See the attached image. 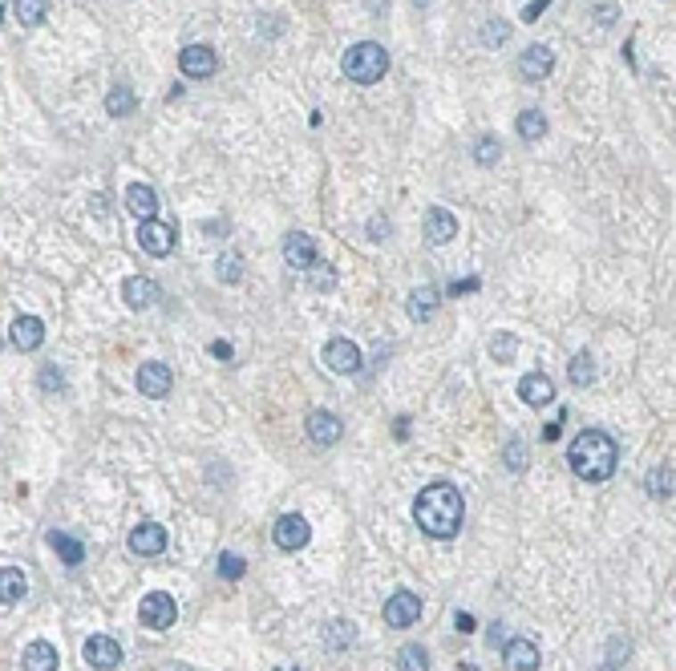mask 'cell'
Masks as SVG:
<instances>
[{
  "instance_id": "cell-21",
  "label": "cell",
  "mask_w": 676,
  "mask_h": 671,
  "mask_svg": "<svg viewBox=\"0 0 676 671\" xmlns=\"http://www.w3.org/2000/svg\"><path fill=\"white\" fill-rule=\"evenodd\" d=\"M126 210H130L138 223L154 218V210H159V194H154V186H146V183L126 186Z\"/></svg>"
},
{
  "instance_id": "cell-30",
  "label": "cell",
  "mask_w": 676,
  "mask_h": 671,
  "mask_svg": "<svg viewBox=\"0 0 676 671\" xmlns=\"http://www.w3.org/2000/svg\"><path fill=\"white\" fill-rule=\"evenodd\" d=\"M21 594H25V575L17 567H4L0 570V602L12 607V602H21Z\"/></svg>"
},
{
  "instance_id": "cell-10",
  "label": "cell",
  "mask_w": 676,
  "mask_h": 671,
  "mask_svg": "<svg viewBox=\"0 0 676 671\" xmlns=\"http://www.w3.org/2000/svg\"><path fill=\"white\" fill-rule=\"evenodd\" d=\"M320 356H325L328 372H336V376H352V372H360V348H357L352 340H328Z\"/></svg>"
},
{
  "instance_id": "cell-46",
  "label": "cell",
  "mask_w": 676,
  "mask_h": 671,
  "mask_svg": "<svg viewBox=\"0 0 676 671\" xmlns=\"http://www.w3.org/2000/svg\"><path fill=\"white\" fill-rule=\"evenodd\" d=\"M559 429H563V417H559V421H551V425L543 429V437H547V441H555V437H559Z\"/></svg>"
},
{
  "instance_id": "cell-22",
  "label": "cell",
  "mask_w": 676,
  "mask_h": 671,
  "mask_svg": "<svg viewBox=\"0 0 676 671\" xmlns=\"http://www.w3.org/2000/svg\"><path fill=\"white\" fill-rule=\"evenodd\" d=\"M438 307V288H413L409 299H405V312H409L413 323H425Z\"/></svg>"
},
{
  "instance_id": "cell-19",
  "label": "cell",
  "mask_w": 676,
  "mask_h": 671,
  "mask_svg": "<svg viewBox=\"0 0 676 671\" xmlns=\"http://www.w3.org/2000/svg\"><path fill=\"white\" fill-rule=\"evenodd\" d=\"M518 397L531 405V409H547V405L555 401V384L547 372H527L523 381H518Z\"/></svg>"
},
{
  "instance_id": "cell-14",
  "label": "cell",
  "mask_w": 676,
  "mask_h": 671,
  "mask_svg": "<svg viewBox=\"0 0 676 671\" xmlns=\"http://www.w3.org/2000/svg\"><path fill=\"white\" fill-rule=\"evenodd\" d=\"M308 538H312V526H308L300 514H284L280 522H276V530H272V542L280 550H304Z\"/></svg>"
},
{
  "instance_id": "cell-8",
  "label": "cell",
  "mask_w": 676,
  "mask_h": 671,
  "mask_svg": "<svg viewBox=\"0 0 676 671\" xmlns=\"http://www.w3.org/2000/svg\"><path fill=\"white\" fill-rule=\"evenodd\" d=\"M126 546L142 558H159L162 550H167V526L162 522H138L130 530V542H126Z\"/></svg>"
},
{
  "instance_id": "cell-15",
  "label": "cell",
  "mask_w": 676,
  "mask_h": 671,
  "mask_svg": "<svg viewBox=\"0 0 676 671\" xmlns=\"http://www.w3.org/2000/svg\"><path fill=\"white\" fill-rule=\"evenodd\" d=\"M41 340H45V323L37 320V315H17V320L9 323V344L17 352L41 348Z\"/></svg>"
},
{
  "instance_id": "cell-39",
  "label": "cell",
  "mask_w": 676,
  "mask_h": 671,
  "mask_svg": "<svg viewBox=\"0 0 676 671\" xmlns=\"http://www.w3.org/2000/svg\"><path fill=\"white\" fill-rule=\"evenodd\" d=\"M41 389H45V393H62V389H65V376H62V368H57V364L41 368Z\"/></svg>"
},
{
  "instance_id": "cell-34",
  "label": "cell",
  "mask_w": 676,
  "mask_h": 671,
  "mask_svg": "<svg viewBox=\"0 0 676 671\" xmlns=\"http://www.w3.org/2000/svg\"><path fill=\"white\" fill-rule=\"evenodd\" d=\"M502 462H507L510 473H523V470H527V462H531L527 441H507V449H502Z\"/></svg>"
},
{
  "instance_id": "cell-48",
  "label": "cell",
  "mask_w": 676,
  "mask_h": 671,
  "mask_svg": "<svg viewBox=\"0 0 676 671\" xmlns=\"http://www.w3.org/2000/svg\"><path fill=\"white\" fill-rule=\"evenodd\" d=\"M599 671H615V663H607V667H599Z\"/></svg>"
},
{
  "instance_id": "cell-3",
  "label": "cell",
  "mask_w": 676,
  "mask_h": 671,
  "mask_svg": "<svg viewBox=\"0 0 676 671\" xmlns=\"http://www.w3.org/2000/svg\"><path fill=\"white\" fill-rule=\"evenodd\" d=\"M341 70H344V78L357 81V86H373V81L385 78V70H389V53L381 49L377 41H360V45H352V49L344 53Z\"/></svg>"
},
{
  "instance_id": "cell-49",
  "label": "cell",
  "mask_w": 676,
  "mask_h": 671,
  "mask_svg": "<svg viewBox=\"0 0 676 671\" xmlns=\"http://www.w3.org/2000/svg\"><path fill=\"white\" fill-rule=\"evenodd\" d=\"M175 671H191V667H175Z\"/></svg>"
},
{
  "instance_id": "cell-16",
  "label": "cell",
  "mask_w": 676,
  "mask_h": 671,
  "mask_svg": "<svg viewBox=\"0 0 676 671\" xmlns=\"http://www.w3.org/2000/svg\"><path fill=\"white\" fill-rule=\"evenodd\" d=\"M86 659H89V667H97V671H114L118 663H122V647H118V639H110V635H89L86 639Z\"/></svg>"
},
{
  "instance_id": "cell-25",
  "label": "cell",
  "mask_w": 676,
  "mask_h": 671,
  "mask_svg": "<svg viewBox=\"0 0 676 671\" xmlns=\"http://www.w3.org/2000/svg\"><path fill=\"white\" fill-rule=\"evenodd\" d=\"M515 130H518V138L523 142H543L547 138V114L543 110H523L518 122H515Z\"/></svg>"
},
{
  "instance_id": "cell-42",
  "label": "cell",
  "mask_w": 676,
  "mask_h": 671,
  "mask_svg": "<svg viewBox=\"0 0 676 671\" xmlns=\"http://www.w3.org/2000/svg\"><path fill=\"white\" fill-rule=\"evenodd\" d=\"M458 631L470 635V631H474V615H462V610H458Z\"/></svg>"
},
{
  "instance_id": "cell-23",
  "label": "cell",
  "mask_w": 676,
  "mask_h": 671,
  "mask_svg": "<svg viewBox=\"0 0 676 671\" xmlns=\"http://www.w3.org/2000/svg\"><path fill=\"white\" fill-rule=\"evenodd\" d=\"M49 546H54V554L62 558L65 567H78V562H86V546H81L78 538H70L65 530H49Z\"/></svg>"
},
{
  "instance_id": "cell-31",
  "label": "cell",
  "mask_w": 676,
  "mask_h": 671,
  "mask_svg": "<svg viewBox=\"0 0 676 671\" xmlns=\"http://www.w3.org/2000/svg\"><path fill=\"white\" fill-rule=\"evenodd\" d=\"M352 639H357V627H352L349 619L325 623V647H333V651H344V647H352Z\"/></svg>"
},
{
  "instance_id": "cell-11",
  "label": "cell",
  "mask_w": 676,
  "mask_h": 671,
  "mask_svg": "<svg viewBox=\"0 0 676 671\" xmlns=\"http://www.w3.org/2000/svg\"><path fill=\"white\" fill-rule=\"evenodd\" d=\"M502 659H507L510 671H539L543 667V655H539V643L527 635H518L510 639L507 647H502Z\"/></svg>"
},
{
  "instance_id": "cell-29",
  "label": "cell",
  "mask_w": 676,
  "mask_h": 671,
  "mask_svg": "<svg viewBox=\"0 0 676 671\" xmlns=\"http://www.w3.org/2000/svg\"><path fill=\"white\" fill-rule=\"evenodd\" d=\"M106 110H110V118H130L134 110H138V97H134V89L114 86L106 94Z\"/></svg>"
},
{
  "instance_id": "cell-35",
  "label": "cell",
  "mask_w": 676,
  "mask_h": 671,
  "mask_svg": "<svg viewBox=\"0 0 676 671\" xmlns=\"http://www.w3.org/2000/svg\"><path fill=\"white\" fill-rule=\"evenodd\" d=\"M239 279H243V255L227 251L219 259V283H239Z\"/></svg>"
},
{
  "instance_id": "cell-26",
  "label": "cell",
  "mask_w": 676,
  "mask_h": 671,
  "mask_svg": "<svg viewBox=\"0 0 676 671\" xmlns=\"http://www.w3.org/2000/svg\"><path fill=\"white\" fill-rule=\"evenodd\" d=\"M644 489H648V497H672L676 489V470L672 465H656V470H648V478H644Z\"/></svg>"
},
{
  "instance_id": "cell-33",
  "label": "cell",
  "mask_w": 676,
  "mask_h": 671,
  "mask_svg": "<svg viewBox=\"0 0 676 671\" xmlns=\"http://www.w3.org/2000/svg\"><path fill=\"white\" fill-rule=\"evenodd\" d=\"M515 352H518V336H515V331H499V336L491 340V356L499 360V364H510V360H515Z\"/></svg>"
},
{
  "instance_id": "cell-6",
  "label": "cell",
  "mask_w": 676,
  "mask_h": 671,
  "mask_svg": "<svg viewBox=\"0 0 676 671\" xmlns=\"http://www.w3.org/2000/svg\"><path fill=\"white\" fill-rule=\"evenodd\" d=\"M178 70H183V78H191V81L215 78V70H219V57H215L211 45H186V49L178 53Z\"/></svg>"
},
{
  "instance_id": "cell-12",
  "label": "cell",
  "mask_w": 676,
  "mask_h": 671,
  "mask_svg": "<svg viewBox=\"0 0 676 671\" xmlns=\"http://www.w3.org/2000/svg\"><path fill=\"white\" fill-rule=\"evenodd\" d=\"M555 70V53L551 45H527V53L518 57V73H523V81H547Z\"/></svg>"
},
{
  "instance_id": "cell-4",
  "label": "cell",
  "mask_w": 676,
  "mask_h": 671,
  "mask_svg": "<svg viewBox=\"0 0 676 671\" xmlns=\"http://www.w3.org/2000/svg\"><path fill=\"white\" fill-rule=\"evenodd\" d=\"M138 619H142V627H150V631H170L178 619V602L162 591H150L146 599L138 602Z\"/></svg>"
},
{
  "instance_id": "cell-40",
  "label": "cell",
  "mask_w": 676,
  "mask_h": 671,
  "mask_svg": "<svg viewBox=\"0 0 676 671\" xmlns=\"http://www.w3.org/2000/svg\"><path fill=\"white\" fill-rule=\"evenodd\" d=\"M312 271H317V275H312V283H317L320 291H328V288H333V283H336V275H333V267H328V263H317V267H312Z\"/></svg>"
},
{
  "instance_id": "cell-28",
  "label": "cell",
  "mask_w": 676,
  "mask_h": 671,
  "mask_svg": "<svg viewBox=\"0 0 676 671\" xmlns=\"http://www.w3.org/2000/svg\"><path fill=\"white\" fill-rule=\"evenodd\" d=\"M567 381L575 384V389H588V384L596 381V360H591V352H575V356H571Z\"/></svg>"
},
{
  "instance_id": "cell-17",
  "label": "cell",
  "mask_w": 676,
  "mask_h": 671,
  "mask_svg": "<svg viewBox=\"0 0 676 671\" xmlns=\"http://www.w3.org/2000/svg\"><path fill=\"white\" fill-rule=\"evenodd\" d=\"M159 283L154 279H146V275H134V279H126L122 283V299H126V307H134V312H146V307H154L159 304Z\"/></svg>"
},
{
  "instance_id": "cell-24",
  "label": "cell",
  "mask_w": 676,
  "mask_h": 671,
  "mask_svg": "<svg viewBox=\"0 0 676 671\" xmlns=\"http://www.w3.org/2000/svg\"><path fill=\"white\" fill-rule=\"evenodd\" d=\"M25 671H57V647L37 639L25 647Z\"/></svg>"
},
{
  "instance_id": "cell-18",
  "label": "cell",
  "mask_w": 676,
  "mask_h": 671,
  "mask_svg": "<svg viewBox=\"0 0 676 671\" xmlns=\"http://www.w3.org/2000/svg\"><path fill=\"white\" fill-rule=\"evenodd\" d=\"M304 433H308V441H312V445H336V441H341V433H344V425H341V417L317 409V413H308Z\"/></svg>"
},
{
  "instance_id": "cell-47",
  "label": "cell",
  "mask_w": 676,
  "mask_h": 671,
  "mask_svg": "<svg viewBox=\"0 0 676 671\" xmlns=\"http://www.w3.org/2000/svg\"><path fill=\"white\" fill-rule=\"evenodd\" d=\"M494 643H502V623H494V627H491V647Z\"/></svg>"
},
{
  "instance_id": "cell-7",
  "label": "cell",
  "mask_w": 676,
  "mask_h": 671,
  "mask_svg": "<svg viewBox=\"0 0 676 671\" xmlns=\"http://www.w3.org/2000/svg\"><path fill=\"white\" fill-rule=\"evenodd\" d=\"M385 627H413V623L422 619V599L413 591H397V594H389V602H385Z\"/></svg>"
},
{
  "instance_id": "cell-37",
  "label": "cell",
  "mask_w": 676,
  "mask_h": 671,
  "mask_svg": "<svg viewBox=\"0 0 676 671\" xmlns=\"http://www.w3.org/2000/svg\"><path fill=\"white\" fill-rule=\"evenodd\" d=\"M499 158H502L499 138H482V142H478V146H474V162H478V166H494V162H499Z\"/></svg>"
},
{
  "instance_id": "cell-5",
  "label": "cell",
  "mask_w": 676,
  "mask_h": 671,
  "mask_svg": "<svg viewBox=\"0 0 676 671\" xmlns=\"http://www.w3.org/2000/svg\"><path fill=\"white\" fill-rule=\"evenodd\" d=\"M178 243V227L175 223H162V218H146V223H138V247L146 255H154V259H162V255H170Z\"/></svg>"
},
{
  "instance_id": "cell-20",
  "label": "cell",
  "mask_w": 676,
  "mask_h": 671,
  "mask_svg": "<svg viewBox=\"0 0 676 671\" xmlns=\"http://www.w3.org/2000/svg\"><path fill=\"white\" fill-rule=\"evenodd\" d=\"M422 231H425V239H430L433 247H446L449 239H458V218L449 215L446 207H430V215H425Z\"/></svg>"
},
{
  "instance_id": "cell-32",
  "label": "cell",
  "mask_w": 676,
  "mask_h": 671,
  "mask_svg": "<svg viewBox=\"0 0 676 671\" xmlns=\"http://www.w3.org/2000/svg\"><path fill=\"white\" fill-rule=\"evenodd\" d=\"M397 671H430V651L422 643H405L397 651Z\"/></svg>"
},
{
  "instance_id": "cell-38",
  "label": "cell",
  "mask_w": 676,
  "mask_h": 671,
  "mask_svg": "<svg viewBox=\"0 0 676 671\" xmlns=\"http://www.w3.org/2000/svg\"><path fill=\"white\" fill-rule=\"evenodd\" d=\"M243 570H247V562L239 554H223L219 558V578H227V583L231 578H243Z\"/></svg>"
},
{
  "instance_id": "cell-44",
  "label": "cell",
  "mask_w": 676,
  "mask_h": 671,
  "mask_svg": "<svg viewBox=\"0 0 676 671\" xmlns=\"http://www.w3.org/2000/svg\"><path fill=\"white\" fill-rule=\"evenodd\" d=\"M369 231H373V243H381V239H385V231H389V227H385V218H373V227H369Z\"/></svg>"
},
{
  "instance_id": "cell-36",
  "label": "cell",
  "mask_w": 676,
  "mask_h": 671,
  "mask_svg": "<svg viewBox=\"0 0 676 671\" xmlns=\"http://www.w3.org/2000/svg\"><path fill=\"white\" fill-rule=\"evenodd\" d=\"M510 41V25L507 20H486L482 25V45L486 49H499V45Z\"/></svg>"
},
{
  "instance_id": "cell-2",
  "label": "cell",
  "mask_w": 676,
  "mask_h": 671,
  "mask_svg": "<svg viewBox=\"0 0 676 671\" xmlns=\"http://www.w3.org/2000/svg\"><path fill=\"white\" fill-rule=\"evenodd\" d=\"M567 465L575 470V478H583V481H607L615 473V465H620V449H615V441L607 433L583 429L567 449Z\"/></svg>"
},
{
  "instance_id": "cell-43",
  "label": "cell",
  "mask_w": 676,
  "mask_h": 671,
  "mask_svg": "<svg viewBox=\"0 0 676 671\" xmlns=\"http://www.w3.org/2000/svg\"><path fill=\"white\" fill-rule=\"evenodd\" d=\"M599 25H612V20H615V4H599Z\"/></svg>"
},
{
  "instance_id": "cell-27",
  "label": "cell",
  "mask_w": 676,
  "mask_h": 671,
  "mask_svg": "<svg viewBox=\"0 0 676 671\" xmlns=\"http://www.w3.org/2000/svg\"><path fill=\"white\" fill-rule=\"evenodd\" d=\"M12 17H17L25 29L45 25V17H49V0H12Z\"/></svg>"
},
{
  "instance_id": "cell-1",
  "label": "cell",
  "mask_w": 676,
  "mask_h": 671,
  "mask_svg": "<svg viewBox=\"0 0 676 671\" xmlns=\"http://www.w3.org/2000/svg\"><path fill=\"white\" fill-rule=\"evenodd\" d=\"M462 518H466V502L458 494V486H449V481H430L413 502V522L438 542L454 538L462 530Z\"/></svg>"
},
{
  "instance_id": "cell-41",
  "label": "cell",
  "mask_w": 676,
  "mask_h": 671,
  "mask_svg": "<svg viewBox=\"0 0 676 671\" xmlns=\"http://www.w3.org/2000/svg\"><path fill=\"white\" fill-rule=\"evenodd\" d=\"M547 4H551V0H531L527 9H523V20H527V25H531V20H539V17H543Z\"/></svg>"
},
{
  "instance_id": "cell-13",
  "label": "cell",
  "mask_w": 676,
  "mask_h": 671,
  "mask_svg": "<svg viewBox=\"0 0 676 671\" xmlns=\"http://www.w3.org/2000/svg\"><path fill=\"white\" fill-rule=\"evenodd\" d=\"M170 384H175V376H170V368L159 364V360H150V364L138 368V393L150 397V401H162V397H170Z\"/></svg>"
},
{
  "instance_id": "cell-9",
  "label": "cell",
  "mask_w": 676,
  "mask_h": 671,
  "mask_svg": "<svg viewBox=\"0 0 676 671\" xmlns=\"http://www.w3.org/2000/svg\"><path fill=\"white\" fill-rule=\"evenodd\" d=\"M284 263H288L292 271H312L317 267V239L304 235V231H292L288 239H284Z\"/></svg>"
},
{
  "instance_id": "cell-45",
  "label": "cell",
  "mask_w": 676,
  "mask_h": 671,
  "mask_svg": "<svg viewBox=\"0 0 676 671\" xmlns=\"http://www.w3.org/2000/svg\"><path fill=\"white\" fill-rule=\"evenodd\" d=\"M474 288H478V279H466V283H454L449 291H454V296H462V291H474Z\"/></svg>"
}]
</instances>
